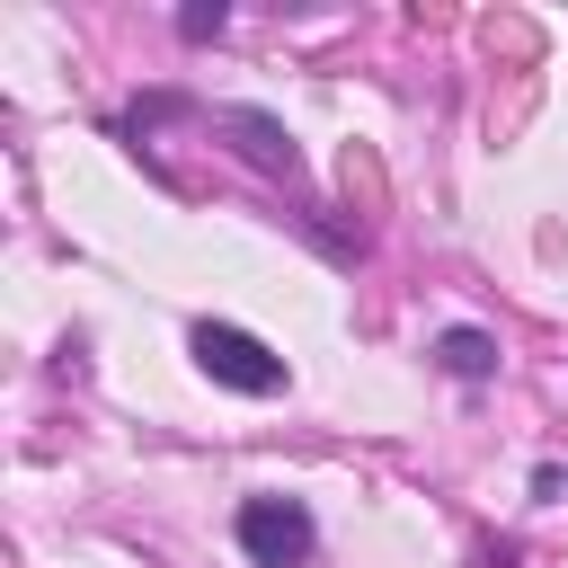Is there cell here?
<instances>
[{
	"label": "cell",
	"mask_w": 568,
	"mask_h": 568,
	"mask_svg": "<svg viewBox=\"0 0 568 568\" xmlns=\"http://www.w3.org/2000/svg\"><path fill=\"white\" fill-rule=\"evenodd\" d=\"M195 364L222 382V390H240V399H275L284 390V355L275 346H257L248 328H231V320H195Z\"/></svg>",
	"instance_id": "1"
},
{
	"label": "cell",
	"mask_w": 568,
	"mask_h": 568,
	"mask_svg": "<svg viewBox=\"0 0 568 568\" xmlns=\"http://www.w3.org/2000/svg\"><path fill=\"white\" fill-rule=\"evenodd\" d=\"M311 541H320V532H311V506H302V497H275V488H266V497H240V550H248L257 568H302Z\"/></svg>",
	"instance_id": "2"
},
{
	"label": "cell",
	"mask_w": 568,
	"mask_h": 568,
	"mask_svg": "<svg viewBox=\"0 0 568 568\" xmlns=\"http://www.w3.org/2000/svg\"><path fill=\"white\" fill-rule=\"evenodd\" d=\"M222 124H231V133H240V151H248V160H257V169H275V178H302V160H293V142H284V133H275V115H257V106H231V115H222Z\"/></svg>",
	"instance_id": "3"
},
{
	"label": "cell",
	"mask_w": 568,
	"mask_h": 568,
	"mask_svg": "<svg viewBox=\"0 0 568 568\" xmlns=\"http://www.w3.org/2000/svg\"><path fill=\"white\" fill-rule=\"evenodd\" d=\"M435 364L462 373V382H488V373H497V337H488V328H444V337H435Z\"/></svg>",
	"instance_id": "4"
}]
</instances>
